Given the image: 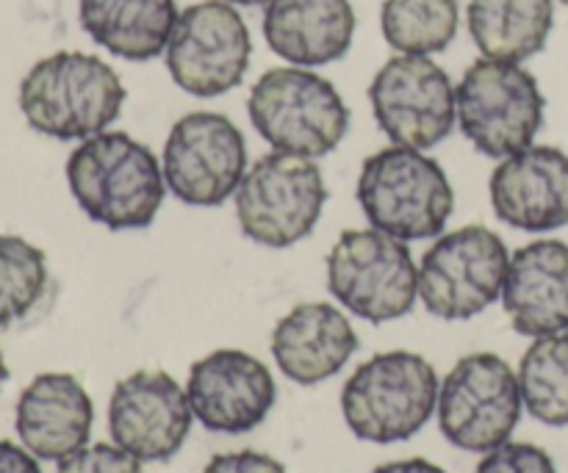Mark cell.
<instances>
[{
    "instance_id": "10",
    "label": "cell",
    "mask_w": 568,
    "mask_h": 473,
    "mask_svg": "<svg viewBox=\"0 0 568 473\" xmlns=\"http://www.w3.org/2000/svg\"><path fill=\"white\" fill-rule=\"evenodd\" d=\"M510 253L491 227L466 225L442 233L419 260V299L444 321L480 316L503 297Z\"/></svg>"
},
{
    "instance_id": "22",
    "label": "cell",
    "mask_w": 568,
    "mask_h": 473,
    "mask_svg": "<svg viewBox=\"0 0 568 473\" xmlns=\"http://www.w3.org/2000/svg\"><path fill=\"white\" fill-rule=\"evenodd\" d=\"M466 22L486 59L521 64L547 48L555 0H469Z\"/></svg>"
},
{
    "instance_id": "26",
    "label": "cell",
    "mask_w": 568,
    "mask_h": 473,
    "mask_svg": "<svg viewBox=\"0 0 568 473\" xmlns=\"http://www.w3.org/2000/svg\"><path fill=\"white\" fill-rule=\"evenodd\" d=\"M475 473H558L555 460L536 443H503L483 454Z\"/></svg>"
},
{
    "instance_id": "28",
    "label": "cell",
    "mask_w": 568,
    "mask_h": 473,
    "mask_svg": "<svg viewBox=\"0 0 568 473\" xmlns=\"http://www.w3.org/2000/svg\"><path fill=\"white\" fill-rule=\"evenodd\" d=\"M203 473H288L286 465L281 460L270 457L264 452H227L216 454V457L209 460Z\"/></svg>"
},
{
    "instance_id": "29",
    "label": "cell",
    "mask_w": 568,
    "mask_h": 473,
    "mask_svg": "<svg viewBox=\"0 0 568 473\" xmlns=\"http://www.w3.org/2000/svg\"><path fill=\"white\" fill-rule=\"evenodd\" d=\"M0 473H42V465L26 446L0 438Z\"/></svg>"
},
{
    "instance_id": "4",
    "label": "cell",
    "mask_w": 568,
    "mask_h": 473,
    "mask_svg": "<svg viewBox=\"0 0 568 473\" xmlns=\"http://www.w3.org/2000/svg\"><path fill=\"white\" fill-rule=\"evenodd\" d=\"M436 369L408 349L361 363L342 388V415L358 441L405 443L425 430L438 404Z\"/></svg>"
},
{
    "instance_id": "32",
    "label": "cell",
    "mask_w": 568,
    "mask_h": 473,
    "mask_svg": "<svg viewBox=\"0 0 568 473\" xmlns=\"http://www.w3.org/2000/svg\"><path fill=\"white\" fill-rule=\"evenodd\" d=\"M6 380H9V366H6L3 352H0V388H3Z\"/></svg>"
},
{
    "instance_id": "24",
    "label": "cell",
    "mask_w": 568,
    "mask_h": 473,
    "mask_svg": "<svg viewBox=\"0 0 568 473\" xmlns=\"http://www.w3.org/2000/svg\"><path fill=\"white\" fill-rule=\"evenodd\" d=\"M381 28L397 53H442L458 37L460 6L458 0H383Z\"/></svg>"
},
{
    "instance_id": "33",
    "label": "cell",
    "mask_w": 568,
    "mask_h": 473,
    "mask_svg": "<svg viewBox=\"0 0 568 473\" xmlns=\"http://www.w3.org/2000/svg\"><path fill=\"white\" fill-rule=\"evenodd\" d=\"M560 3H564V6H566V9H568V0H560Z\"/></svg>"
},
{
    "instance_id": "14",
    "label": "cell",
    "mask_w": 568,
    "mask_h": 473,
    "mask_svg": "<svg viewBox=\"0 0 568 473\" xmlns=\"http://www.w3.org/2000/svg\"><path fill=\"white\" fill-rule=\"evenodd\" d=\"M186 388L161 369H139L122 377L109 399L111 443L142 463H166L192 432Z\"/></svg>"
},
{
    "instance_id": "13",
    "label": "cell",
    "mask_w": 568,
    "mask_h": 473,
    "mask_svg": "<svg viewBox=\"0 0 568 473\" xmlns=\"http://www.w3.org/2000/svg\"><path fill=\"white\" fill-rule=\"evenodd\" d=\"M377 127L392 144L430 150L458 125L455 86L430 55H394L369 83Z\"/></svg>"
},
{
    "instance_id": "20",
    "label": "cell",
    "mask_w": 568,
    "mask_h": 473,
    "mask_svg": "<svg viewBox=\"0 0 568 473\" xmlns=\"http://www.w3.org/2000/svg\"><path fill=\"white\" fill-rule=\"evenodd\" d=\"M349 0H272L264 9V39L292 66H325L344 59L355 39Z\"/></svg>"
},
{
    "instance_id": "9",
    "label": "cell",
    "mask_w": 568,
    "mask_h": 473,
    "mask_svg": "<svg viewBox=\"0 0 568 473\" xmlns=\"http://www.w3.org/2000/svg\"><path fill=\"white\" fill-rule=\"evenodd\" d=\"M521 410L519 374L494 352L460 358L438 388V430L455 449L471 454H488L508 443Z\"/></svg>"
},
{
    "instance_id": "17",
    "label": "cell",
    "mask_w": 568,
    "mask_h": 473,
    "mask_svg": "<svg viewBox=\"0 0 568 473\" xmlns=\"http://www.w3.org/2000/svg\"><path fill=\"white\" fill-rule=\"evenodd\" d=\"M94 404L81 380L64 371L37 374L14 408V430L39 463H61L89 446Z\"/></svg>"
},
{
    "instance_id": "31",
    "label": "cell",
    "mask_w": 568,
    "mask_h": 473,
    "mask_svg": "<svg viewBox=\"0 0 568 473\" xmlns=\"http://www.w3.org/2000/svg\"><path fill=\"white\" fill-rule=\"evenodd\" d=\"M227 3H233V6H266V3H272V0H227Z\"/></svg>"
},
{
    "instance_id": "11",
    "label": "cell",
    "mask_w": 568,
    "mask_h": 473,
    "mask_svg": "<svg viewBox=\"0 0 568 473\" xmlns=\"http://www.w3.org/2000/svg\"><path fill=\"white\" fill-rule=\"evenodd\" d=\"M161 169L178 203L216 208L236 194L250 169L244 133L231 116L192 111L170 127Z\"/></svg>"
},
{
    "instance_id": "6",
    "label": "cell",
    "mask_w": 568,
    "mask_h": 473,
    "mask_svg": "<svg viewBox=\"0 0 568 473\" xmlns=\"http://www.w3.org/2000/svg\"><path fill=\"white\" fill-rule=\"evenodd\" d=\"M458 127L477 153L494 161L521 153L544 125V100L536 75L516 61L477 59L455 86Z\"/></svg>"
},
{
    "instance_id": "27",
    "label": "cell",
    "mask_w": 568,
    "mask_h": 473,
    "mask_svg": "<svg viewBox=\"0 0 568 473\" xmlns=\"http://www.w3.org/2000/svg\"><path fill=\"white\" fill-rule=\"evenodd\" d=\"M55 473H144L142 460L128 454L116 443H92L61 460Z\"/></svg>"
},
{
    "instance_id": "25",
    "label": "cell",
    "mask_w": 568,
    "mask_h": 473,
    "mask_svg": "<svg viewBox=\"0 0 568 473\" xmlns=\"http://www.w3.org/2000/svg\"><path fill=\"white\" fill-rule=\"evenodd\" d=\"M48 291V258L22 236L0 233V327L26 319Z\"/></svg>"
},
{
    "instance_id": "19",
    "label": "cell",
    "mask_w": 568,
    "mask_h": 473,
    "mask_svg": "<svg viewBox=\"0 0 568 473\" xmlns=\"http://www.w3.org/2000/svg\"><path fill=\"white\" fill-rule=\"evenodd\" d=\"M358 352L353 321L331 302H303L272 330V358L286 380L320 385L336 377Z\"/></svg>"
},
{
    "instance_id": "7",
    "label": "cell",
    "mask_w": 568,
    "mask_h": 473,
    "mask_svg": "<svg viewBox=\"0 0 568 473\" xmlns=\"http://www.w3.org/2000/svg\"><path fill=\"white\" fill-rule=\"evenodd\" d=\"M327 291L358 319L386 325L414 310L419 266L408 244L388 233L344 230L327 255Z\"/></svg>"
},
{
    "instance_id": "12",
    "label": "cell",
    "mask_w": 568,
    "mask_h": 473,
    "mask_svg": "<svg viewBox=\"0 0 568 473\" xmlns=\"http://www.w3.org/2000/svg\"><path fill=\"white\" fill-rule=\"evenodd\" d=\"M253 37L227 0H200L181 11L164 50L166 70L192 97H220L244 81Z\"/></svg>"
},
{
    "instance_id": "3",
    "label": "cell",
    "mask_w": 568,
    "mask_h": 473,
    "mask_svg": "<svg viewBox=\"0 0 568 473\" xmlns=\"http://www.w3.org/2000/svg\"><path fill=\"white\" fill-rule=\"evenodd\" d=\"M355 197L369 227L405 244L438 238L455 210V192L444 166L425 150L399 144L364 161Z\"/></svg>"
},
{
    "instance_id": "8",
    "label": "cell",
    "mask_w": 568,
    "mask_h": 473,
    "mask_svg": "<svg viewBox=\"0 0 568 473\" xmlns=\"http://www.w3.org/2000/svg\"><path fill=\"white\" fill-rule=\"evenodd\" d=\"M327 203L325 175L311 158L266 153L233 194L236 222L250 241L288 249L308 238Z\"/></svg>"
},
{
    "instance_id": "23",
    "label": "cell",
    "mask_w": 568,
    "mask_h": 473,
    "mask_svg": "<svg viewBox=\"0 0 568 473\" xmlns=\"http://www.w3.org/2000/svg\"><path fill=\"white\" fill-rule=\"evenodd\" d=\"M516 374L527 413L547 426H568V332L532 338Z\"/></svg>"
},
{
    "instance_id": "18",
    "label": "cell",
    "mask_w": 568,
    "mask_h": 473,
    "mask_svg": "<svg viewBox=\"0 0 568 473\" xmlns=\"http://www.w3.org/2000/svg\"><path fill=\"white\" fill-rule=\"evenodd\" d=\"M499 299L519 336L544 338L568 332V244L538 238L510 253Z\"/></svg>"
},
{
    "instance_id": "15",
    "label": "cell",
    "mask_w": 568,
    "mask_h": 473,
    "mask_svg": "<svg viewBox=\"0 0 568 473\" xmlns=\"http://www.w3.org/2000/svg\"><path fill=\"white\" fill-rule=\"evenodd\" d=\"M186 397L200 426L220 435H244L272 413L277 385L255 354L216 349L189 369Z\"/></svg>"
},
{
    "instance_id": "1",
    "label": "cell",
    "mask_w": 568,
    "mask_h": 473,
    "mask_svg": "<svg viewBox=\"0 0 568 473\" xmlns=\"http://www.w3.org/2000/svg\"><path fill=\"white\" fill-rule=\"evenodd\" d=\"M67 183L78 208L109 230H144L166 197L161 161L131 133L83 138L67 158Z\"/></svg>"
},
{
    "instance_id": "30",
    "label": "cell",
    "mask_w": 568,
    "mask_h": 473,
    "mask_svg": "<svg viewBox=\"0 0 568 473\" xmlns=\"http://www.w3.org/2000/svg\"><path fill=\"white\" fill-rule=\"evenodd\" d=\"M372 473H447L442 465L430 463V460L410 457V460H394V463L377 465Z\"/></svg>"
},
{
    "instance_id": "16",
    "label": "cell",
    "mask_w": 568,
    "mask_h": 473,
    "mask_svg": "<svg viewBox=\"0 0 568 473\" xmlns=\"http://www.w3.org/2000/svg\"><path fill=\"white\" fill-rule=\"evenodd\" d=\"M491 208L521 233H552L568 225V153L530 144L499 161L488 181Z\"/></svg>"
},
{
    "instance_id": "21",
    "label": "cell",
    "mask_w": 568,
    "mask_h": 473,
    "mask_svg": "<svg viewBox=\"0 0 568 473\" xmlns=\"http://www.w3.org/2000/svg\"><path fill=\"white\" fill-rule=\"evenodd\" d=\"M178 17L175 0H78V20L89 39L125 61L164 53Z\"/></svg>"
},
{
    "instance_id": "5",
    "label": "cell",
    "mask_w": 568,
    "mask_h": 473,
    "mask_svg": "<svg viewBox=\"0 0 568 473\" xmlns=\"http://www.w3.org/2000/svg\"><path fill=\"white\" fill-rule=\"evenodd\" d=\"M247 114L275 153L325 158L349 131V109L338 89L308 66H272L255 81Z\"/></svg>"
},
{
    "instance_id": "2",
    "label": "cell",
    "mask_w": 568,
    "mask_h": 473,
    "mask_svg": "<svg viewBox=\"0 0 568 473\" xmlns=\"http://www.w3.org/2000/svg\"><path fill=\"white\" fill-rule=\"evenodd\" d=\"M125 83L100 55L59 50L39 59L20 83V111L37 133L83 142L109 131L125 105Z\"/></svg>"
}]
</instances>
